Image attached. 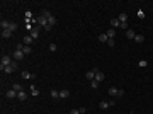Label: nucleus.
I'll list each match as a JSON object with an SVG mask.
<instances>
[{
    "instance_id": "obj_1",
    "label": "nucleus",
    "mask_w": 153,
    "mask_h": 114,
    "mask_svg": "<svg viewBox=\"0 0 153 114\" xmlns=\"http://www.w3.org/2000/svg\"><path fill=\"white\" fill-rule=\"evenodd\" d=\"M36 20H38V24L41 26V27H44V31H51V27H53V26H49L48 19H46V17H43V15H39Z\"/></svg>"
},
{
    "instance_id": "obj_2",
    "label": "nucleus",
    "mask_w": 153,
    "mask_h": 114,
    "mask_svg": "<svg viewBox=\"0 0 153 114\" xmlns=\"http://www.w3.org/2000/svg\"><path fill=\"white\" fill-rule=\"evenodd\" d=\"M15 70H17V61H12L9 67H5L2 72H3V73H14Z\"/></svg>"
},
{
    "instance_id": "obj_3",
    "label": "nucleus",
    "mask_w": 153,
    "mask_h": 114,
    "mask_svg": "<svg viewBox=\"0 0 153 114\" xmlns=\"http://www.w3.org/2000/svg\"><path fill=\"white\" fill-rule=\"evenodd\" d=\"M12 61H14V60H12L10 56H2V63H0V70H3L5 67H9V65L12 63Z\"/></svg>"
},
{
    "instance_id": "obj_4",
    "label": "nucleus",
    "mask_w": 153,
    "mask_h": 114,
    "mask_svg": "<svg viewBox=\"0 0 153 114\" xmlns=\"http://www.w3.org/2000/svg\"><path fill=\"white\" fill-rule=\"evenodd\" d=\"M116 101H102L100 104H99V107L100 109H107V107H111V106H114Z\"/></svg>"
},
{
    "instance_id": "obj_5",
    "label": "nucleus",
    "mask_w": 153,
    "mask_h": 114,
    "mask_svg": "<svg viewBox=\"0 0 153 114\" xmlns=\"http://www.w3.org/2000/svg\"><path fill=\"white\" fill-rule=\"evenodd\" d=\"M24 56H26V55H24L22 49H15V51H14V60L19 61V60H24Z\"/></svg>"
},
{
    "instance_id": "obj_6",
    "label": "nucleus",
    "mask_w": 153,
    "mask_h": 114,
    "mask_svg": "<svg viewBox=\"0 0 153 114\" xmlns=\"http://www.w3.org/2000/svg\"><path fill=\"white\" fill-rule=\"evenodd\" d=\"M34 41H36V39L32 38L31 34H27V36H24V44H26V46H31V44H32Z\"/></svg>"
},
{
    "instance_id": "obj_7",
    "label": "nucleus",
    "mask_w": 153,
    "mask_h": 114,
    "mask_svg": "<svg viewBox=\"0 0 153 114\" xmlns=\"http://www.w3.org/2000/svg\"><path fill=\"white\" fill-rule=\"evenodd\" d=\"M29 32H31V36H32L34 39H38V38H39V27H38V26H34V27L31 29Z\"/></svg>"
},
{
    "instance_id": "obj_8",
    "label": "nucleus",
    "mask_w": 153,
    "mask_h": 114,
    "mask_svg": "<svg viewBox=\"0 0 153 114\" xmlns=\"http://www.w3.org/2000/svg\"><path fill=\"white\" fill-rule=\"evenodd\" d=\"M5 97H7V99H17V92H15L14 89H10V90H7Z\"/></svg>"
},
{
    "instance_id": "obj_9",
    "label": "nucleus",
    "mask_w": 153,
    "mask_h": 114,
    "mask_svg": "<svg viewBox=\"0 0 153 114\" xmlns=\"http://www.w3.org/2000/svg\"><path fill=\"white\" fill-rule=\"evenodd\" d=\"M12 34H14V32H12L10 29H2V38H3V39H9Z\"/></svg>"
},
{
    "instance_id": "obj_10",
    "label": "nucleus",
    "mask_w": 153,
    "mask_h": 114,
    "mask_svg": "<svg viewBox=\"0 0 153 114\" xmlns=\"http://www.w3.org/2000/svg\"><path fill=\"white\" fill-rule=\"evenodd\" d=\"M95 73H97V68H94V70L87 72V73H85V77L88 78V80H94V78H95Z\"/></svg>"
},
{
    "instance_id": "obj_11",
    "label": "nucleus",
    "mask_w": 153,
    "mask_h": 114,
    "mask_svg": "<svg viewBox=\"0 0 153 114\" xmlns=\"http://www.w3.org/2000/svg\"><path fill=\"white\" fill-rule=\"evenodd\" d=\"M68 97H70V92H68L67 89L60 90V99H68Z\"/></svg>"
},
{
    "instance_id": "obj_12",
    "label": "nucleus",
    "mask_w": 153,
    "mask_h": 114,
    "mask_svg": "<svg viewBox=\"0 0 153 114\" xmlns=\"http://www.w3.org/2000/svg\"><path fill=\"white\" fill-rule=\"evenodd\" d=\"M17 101H27V94L22 90V92H17Z\"/></svg>"
},
{
    "instance_id": "obj_13",
    "label": "nucleus",
    "mask_w": 153,
    "mask_h": 114,
    "mask_svg": "<svg viewBox=\"0 0 153 114\" xmlns=\"http://www.w3.org/2000/svg\"><path fill=\"white\" fill-rule=\"evenodd\" d=\"M104 78H105V75L102 73V72H99V70H97V73H95V78H94V80H97V82H102Z\"/></svg>"
},
{
    "instance_id": "obj_14",
    "label": "nucleus",
    "mask_w": 153,
    "mask_h": 114,
    "mask_svg": "<svg viewBox=\"0 0 153 114\" xmlns=\"http://www.w3.org/2000/svg\"><path fill=\"white\" fill-rule=\"evenodd\" d=\"M134 36H136V32H134L133 29H128V31H126V38L128 39H134Z\"/></svg>"
},
{
    "instance_id": "obj_15",
    "label": "nucleus",
    "mask_w": 153,
    "mask_h": 114,
    "mask_svg": "<svg viewBox=\"0 0 153 114\" xmlns=\"http://www.w3.org/2000/svg\"><path fill=\"white\" fill-rule=\"evenodd\" d=\"M107 92H109V95H112V97H114V95L117 97V92H119V89H117V87H111Z\"/></svg>"
},
{
    "instance_id": "obj_16",
    "label": "nucleus",
    "mask_w": 153,
    "mask_h": 114,
    "mask_svg": "<svg viewBox=\"0 0 153 114\" xmlns=\"http://www.w3.org/2000/svg\"><path fill=\"white\" fill-rule=\"evenodd\" d=\"M22 78H26V80H31V78H34V73H29V72H22Z\"/></svg>"
},
{
    "instance_id": "obj_17",
    "label": "nucleus",
    "mask_w": 153,
    "mask_h": 114,
    "mask_svg": "<svg viewBox=\"0 0 153 114\" xmlns=\"http://www.w3.org/2000/svg\"><path fill=\"white\" fill-rule=\"evenodd\" d=\"M111 26H112V29L119 27V26H121V22H119V19H111Z\"/></svg>"
},
{
    "instance_id": "obj_18",
    "label": "nucleus",
    "mask_w": 153,
    "mask_h": 114,
    "mask_svg": "<svg viewBox=\"0 0 153 114\" xmlns=\"http://www.w3.org/2000/svg\"><path fill=\"white\" fill-rule=\"evenodd\" d=\"M22 51H24V55H31L32 48H31V46H26V44H22Z\"/></svg>"
},
{
    "instance_id": "obj_19",
    "label": "nucleus",
    "mask_w": 153,
    "mask_h": 114,
    "mask_svg": "<svg viewBox=\"0 0 153 114\" xmlns=\"http://www.w3.org/2000/svg\"><path fill=\"white\" fill-rule=\"evenodd\" d=\"M31 95H32V97H38V95H39V90L34 85H31Z\"/></svg>"
},
{
    "instance_id": "obj_20",
    "label": "nucleus",
    "mask_w": 153,
    "mask_h": 114,
    "mask_svg": "<svg viewBox=\"0 0 153 114\" xmlns=\"http://www.w3.org/2000/svg\"><path fill=\"white\" fill-rule=\"evenodd\" d=\"M99 41H100V43H105V44H107V41H109V38H107V34H100V36H99Z\"/></svg>"
},
{
    "instance_id": "obj_21",
    "label": "nucleus",
    "mask_w": 153,
    "mask_h": 114,
    "mask_svg": "<svg viewBox=\"0 0 153 114\" xmlns=\"http://www.w3.org/2000/svg\"><path fill=\"white\" fill-rule=\"evenodd\" d=\"M105 34H107V38H109V39H114V36H116V31H114V29H109V31H107Z\"/></svg>"
},
{
    "instance_id": "obj_22",
    "label": "nucleus",
    "mask_w": 153,
    "mask_h": 114,
    "mask_svg": "<svg viewBox=\"0 0 153 114\" xmlns=\"http://www.w3.org/2000/svg\"><path fill=\"white\" fill-rule=\"evenodd\" d=\"M134 41H136V43H143L145 36H143V34H136V36H134Z\"/></svg>"
},
{
    "instance_id": "obj_23",
    "label": "nucleus",
    "mask_w": 153,
    "mask_h": 114,
    "mask_svg": "<svg viewBox=\"0 0 153 114\" xmlns=\"http://www.w3.org/2000/svg\"><path fill=\"white\" fill-rule=\"evenodd\" d=\"M117 19H119V22L123 24V22H128V15H126V14H119V17H117Z\"/></svg>"
},
{
    "instance_id": "obj_24",
    "label": "nucleus",
    "mask_w": 153,
    "mask_h": 114,
    "mask_svg": "<svg viewBox=\"0 0 153 114\" xmlns=\"http://www.w3.org/2000/svg\"><path fill=\"white\" fill-rule=\"evenodd\" d=\"M12 89H14L15 92H22V90H24V87L19 85V84H14V85H12Z\"/></svg>"
},
{
    "instance_id": "obj_25",
    "label": "nucleus",
    "mask_w": 153,
    "mask_h": 114,
    "mask_svg": "<svg viewBox=\"0 0 153 114\" xmlns=\"http://www.w3.org/2000/svg\"><path fill=\"white\" fill-rule=\"evenodd\" d=\"M49 95H51L53 99H60V92H58V90H55V89H53V90L49 92Z\"/></svg>"
},
{
    "instance_id": "obj_26",
    "label": "nucleus",
    "mask_w": 153,
    "mask_h": 114,
    "mask_svg": "<svg viewBox=\"0 0 153 114\" xmlns=\"http://www.w3.org/2000/svg\"><path fill=\"white\" fill-rule=\"evenodd\" d=\"M9 26H10L9 20H2V22H0V27L2 29H9Z\"/></svg>"
},
{
    "instance_id": "obj_27",
    "label": "nucleus",
    "mask_w": 153,
    "mask_h": 114,
    "mask_svg": "<svg viewBox=\"0 0 153 114\" xmlns=\"http://www.w3.org/2000/svg\"><path fill=\"white\" fill-rule=\"evenodd\" d=\"M48 22H49V26H55V24H56V17H55V15L48 17Z\"/></svg>"
},
{
    "instance_id": "obj_28",
    "label": "nucleus",
    "mask_w": 153,
    "mask_h": 114,
    "mask_svg": "<svg viewBox=\"0 0 153 114\" xmlns=\"http://www.w3.org/2000/svg\"><path fill=\"white\" fill-rule=\"evenodd\" d=\"M138 65H140V68H146V67H148V61H146V60H140Z\"/></svg>"
},
{
    "instance_id": "obj_29",
    "label": "nucleus",
    "mask_w": 153,
    "mask_h": 114,
    "mask_svg": "<svg viewBox=\"0 0 153 114\" xmlns=\"http://www.w3.org/2000/svg\"><path fill=\"white\" fill-rule=\"evenodd\" d=\"M41 15H43V17H46V19H48V17H51V15H53V14H51V12H49V10H43V14H41Z\"/></svg>"
},
{
    "instance_id": "obj_30",
    "label": "nucleus",
    "mask_w": 153,
    "mask_h": 114,
    "mask_svg": "<svg viewBox=\"0 0 153 114\" xmlns=\"http://www.w3.org/2000/svg\"><path fill=\"white\" fill-rule=\"evenodd\" d=\"M9 29H10V31H12V32H15V31H17V24H14V22H10Z\"/></svg>"
},
{
    "instance_id": "obj_31",
    "label": "nucleus",
    "mask_w": 153,
    "mask_h": 114,
    "mask_svg": "<svg viewBox=\"0 0 153 114\" xmlns=\"http://www.w3.org/2000/svg\"><path fill=\"white\" fill-rule=\"evenodd\" d=\"M90 87H92V89H97V87H99V82H97V80H90Z\"/></svg>"
},
{
    "instance_id": "obj_32",
    "label": "nucleus",
    "mask_w": 153,
    "mask_h": 114,
    "mask_svg": "<svg viewBox=\"0 0 153 114\" xmlns=\"http://www.w3.org/2000/svg\"><path fill=\"white\" fill-rule=\"evenodd\" d=\"M138 17H140V19H143V17H145V12H143V10H138Z\"/></svg>"
},
{
    "instance_id": "obj_33",
    "label": "nucleus",
    "mask_w": 153,
    "mask_h": 114,
    "mask_svg": "<svg viewBox=\"0 0 153 114\" xmlns=\"http://www.w3.org/2000/svg\"><path fill=\"white\" fill-rule=\"evenodd\" d=\"M119 27H121V29H126V31H128V22H123V24H121Z\"/></svg>"
},
{
    "instance_id": "obj_34",
    "label": "nucleus",
    "mask_w": 153,
    "mask_h": 114,
    "mask_svg": "<svg viewBox=\"0 0 153 114\" xmlns=\"http://www.w3.org/2000/svg\"><path fill=\"white\" fill-rule=\"evenodd\" d=\"M123 95H124V90H123V89H119V92H117V97H123Z\"/></svg>"
},
{
    "instance_id": "obj_35",
    "label": "nucleus",
    "mask_w": 153,
    "mask_h": 114,
    "mask_svg": "<svg viewBox=\"0 0 153 114\" xmlns=\"http://www.w3.org/2000/svg\"><path fill=\"white\" fill-rule=\"evenodd\" d=\"M107 46H114V39H109V41H107Z\"/></svg>"
},
{
    "instance_id": "obj_36",
    "label": "nucleus",
    "mask_w": 153,
    "mask_h": 114,
    "mask_svg": "<svg viewBox=\"0 0 153 114\" xmlns=\"http://www.w3.org/2000/svg\"><path fill=\"white\" fill-rule=\"evenodd\" d=\"M70 114H80V111H78V109H72V111H70Z\"/></svg>"
},
{
    "instance_id": "obj_37",
    "label": "nucleus",
    "mask_w": 153,
    "mask_h": 114,
    "mask_svg": "<svg viewBox=\"0 0 153 114\" xmlns=\"http://www.w3.org/2000/svg\"><path fill=\"white\" fill-rule=\"evenodd\" d=\"M49 49H51V51H56V44H49Z\"/></svg>"
},
{
    "instance_id": "obj_38",
    "label": "nucleus",
    "mask_w": 153,
    "mask_h": 114,
    "mask_svg": "<svg viewBox=\"0 0 153 114\" xmlns=\"http://www.w3.org/2000/svg\"><path fill=\"white\" fill-rule=\"evenodd\" d=\"M78 111H80V114H85L87 109H85V107H78Z\"/></svg>"
}]
</instances>
